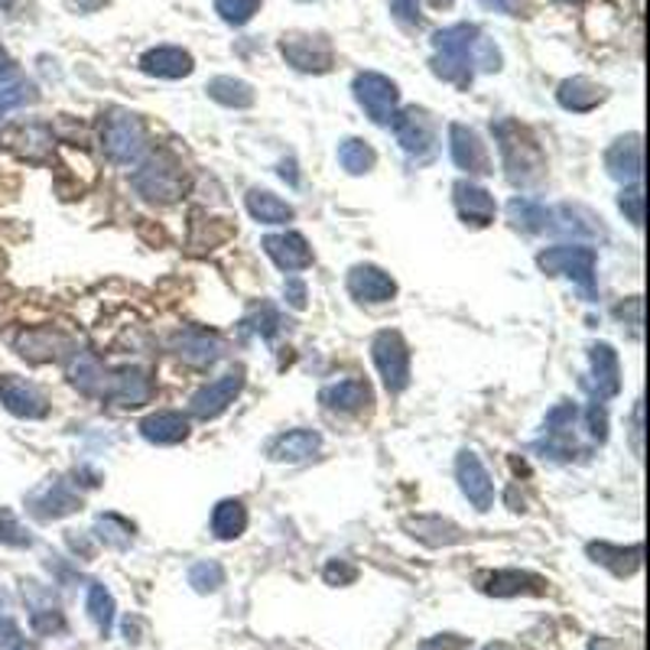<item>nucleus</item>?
Here are the masks:
<instances>
[{"label": "nucleus", "mask_w": 650, "mask_h": 650, "mask_svg": "<svg viewBox=\"0 0 650 650\" xmlns=\"http://www.w3.org/2000/svg\"><path fill=\"white\" fill-rule=\"evenodd\" d=\"M481 30L475 23H452L433 36V72L459 88H469L475 78V43Z\"/></svg>", "instance_id": "1"}, {"label": "nucleus", "mask_w": 650, "mask_h": 650, "mask_svg": "<svg viewBox=\"0 0 650 650\" xmlns=\"http://www.w3.org/2000/svg\"><path fill=\"white\" fill-rule=\"evenodd\" d=\"M494 137H498V150H501V160H504V170H508V179L514 185H531L536 179L543 177V150L540 143L533 140L531 134L514 124V120H498L491 124Z\"/></svg>", "instance_id": "2"}, {"label": "nucleus", "mask_w": 650, "mask_h": 650, "mask_svg": "<svg viewBox=\"0 0 650 650\" xmlns=\"http://www.w3.org/2000/svg\"><path fill=\"white\" fill-rule=\"evenodd\" d=\"M102 143H105V153L120 163V167H134L143 160L147 153V130H143V120L124 108H111L105 118H102Z\"/></svg>", "instance_id": "3"}, {"label": "nucleus", "mask_w": 650, "mask_h": 650, "mask_svg": "<svg viewBox=\"0 0 650 650\" xmlns=\"http://www.w3.org/2000/svg\"><path fill=\"white\" fill-rule=\"evenodd\" d=\"M536 264H540V270L550 274V277H569L589 299L595 296V267H598L595 247H586V244L546 247V251L536 254Z\"/></svg>", "instance_id": "4"}, {"label": "nucleus", "mask_w": 650, "mask_h": 650, "mask_svg": "<svg viewBox=\"0 0 650 650\" xmlns=\"http://www.w3.org/2000/svg\"><path fill=\"white\" fill-rule=\"evenodd\" d=\"M130 185L147 199V202H177L185 192V173L170 153H153L150 160H143L137 167V173L130 177Z\"/></svg>", "instance_id": "5"}, {"label": "nucleus", "mask_w": 650, "mask_h": 650, "mask_svg": "<svg viewBox=\"0 0 650 650\" xmlns=\"http://www.w3.org/2000/svg\"><path fill=\"white\" fill-rule=\"evenodd\" d=\"M371 358H374V364L381 371V381L391 394L407 391V384H411V349H407L401 332H391V329L377 332L374 342H371Z\"/></svg>", "instance_id": "6"}, {"label": "nucleus", "mask_w": 650, "mask_h": 650, "mask_svg": "<svg viewBox=\"0 0 650 650\" xmlns=\"http://www.w3.org/2000/svg\"><path fill=\"white\" fill-rule=\"evenodd\" d=\"M355 102L364 108V115L374 120V124H391L394 115H397V102H401V92H397V82H391L387 75L381 72H361L355 78Z\"/></svg>", "instance_id": "7"}, {"label": "nucleus", "mask_w": 650, "mask_h": 650, "mask_svg": "<svg viewBox=\"0 0 650 650\" xmlns=\"http://www.w3.org/2000/svg\"><path fill=\"white\" fill-rule=\"evenodd\" d=\"M98 397H105L115 407H127V411L143 407L153 397V377L143 367H134V364L130 367H118V371L105 374V384H102Z\"/></svg>", "instance_id": "8"}, {"label": "nucleus", "mask_w": 650, "mask_h": 650, "mask_svg": "<svg viewBox=\"0 0 650 650\" xmlns=\"http://www.w3.org/2000/svg\"><path fill=\"white\" fill-rule=\"evenodd\" d=\"M26 511L36 521H60V518L82 511V494L72 488L68 478H53L26 494Z\"/></svg>", "instance_id": "9"}, {"label": "nucleus", "mask_w": 650, "mask_h": 650, "mask_svg": "<svg viewBox=\"0 0 650 650\" xmlns=\"http://www.w3.org/2000/svg\"><path fill=\"white\" fill-rule=\"evenodd\" d=\"M589 364L592 371L579 381L583 391L592 394V401H608L621 391V361H618V352L608 345V342H595L589 345Z\"/></svg>", "instance_id": "10"}, {"label": "nucleus", "mask_w": 650, "mask_h": 650, "mask_svg": "<svg viewBox=\"0 0 650 650\" xmlns=\"http://www.w3.org/2000/svg\"><path fill=\"white\" fill-rule=\"evenodd\" d=\"M394 134H397V143L404 147L407 157L414 160H429L436 153V124L426 111L419 108H407L401 115H394Z\"/></svg>", "instance_id": "11"}, {"label": "nucleus", "mask_w": 650, "mask_h": 650, "mask_svg": "<svg viewBox=\"0 0 650 650\" xmlns=\"http://www.w3.org/2000/svg\"><path fill=\"white\" fill-rule=\"evenodd\" d=\"M576 419H579V411L576 404H556L550 414H546V426H543V443H536L540 452H546L550 459L556 462H566L573 459L576 452Z\"/></svg>", "instance_id": "12"}, {"label": "nucleus", "mask_w": 650, "mask_h": 650, "mask_svg": "<svg viewBox=\"0 0 650 650\" xmlns=\"http://www.w3.org/2000/svg\"><path fill=\"white\" fill-rule=\"evenodd\" d=\"M241 387H244V367H235V371L222 374L219 381L205 384L189 401V414L195 416V419H215V416H222L237 401Z\"/></svg>", "instance_id": "13"}, {"label": "nucleus", "mask_w": 650, "mask_h": 650, "mask_svg": "<svg viewBox=\"0 0 650 650\" xmlns=\"http://www.w3.org/2000/svg\"><path fill=\"white\" fill-rule=\"evenodd\" d=\"M546 235L579 237V241H605L608 232L601 219H595L583 205H553L546 212Z\"/></svg>", "instance_id": "14"}, {"label": "nucleus", "mask_w": 650, "mask_h": 650, "mask_svg": "<svg viewBox=\"0 0 650 650\" xmlns=\"http://www.w3.org/2000/svg\"><path fill=\"white\" fill-rule=\"evenodd\" d=\"M23 601H26V611H30V628H33V635L53 638V635L65 631V615H62L60 601H56L53 589H46V586L26 579V583H23Z\"/></svg>", "instance_id": "15"}, {"label": "nucleus", "mask_w": 650, "mask_h": 650, "mask_svg": "<svg viewBox=\"0 0 650 650\" xmlns=\"http://www.w3.org/2000/svg\"><path fill=\"white\" fill-rule=\"evenodd\" d=\"M280 53L299 72H329L332 68V46L326 36L290 33V36H284Z\"/></svg>", "instance_id": "16"}, {"label": "nucleus", "mask_w": 650, "mask_h": 650, "mask_svg": "<svg viewBox=\"0 0 650 650\" xmlns=\"http://www.w3.org/2000/svg\"><path fill=\"white\" fill-rule=\"evenodd\" d=\"M456 478H459L462 494L472 501L475 511H491V504H494V481H491V475L481 466V459L475 456L472 449H462L459 452V459H456Z\"/></svg>", "instance_id": "17"}, {"label": "nucleus", "mask_w": 650, "mask_h": 650, "mask_svg": "<svg viewBox=\"0 0 650 650\" xmlns=\"http://www.w3.org/2000/svg\"><path fill=\"white\" fill-rule=\"evenodd\" d=\"M170 349H173L177 358H182L185 364H192V367H209V364H215V361L222 358V352H225V345H222V339H219L215 332L195 329V326L179 329L177 335L170 339Z\"/></svg>", "instance_id": "18"}, {"label": "nucleus", "mask_w": 650, "mask_h": 650, "mask_svg": "<svg viewBox=\"0 0 650 650\" xmlns=\"http://www.w3.org/2000/svg\"><path fill=\"white\" fill-rule=\"evenodd\" d=\"M0 404L20 419H43L50 414V404L40 394V387L23 377H13V374L0 377Z\"/></svg>", "instance_id": "19"}, {"label": "nucleus", "mask_w": 650, "mask_h": 650, "mask_svg": "<svg viewBox=\"0 0 650 650\" xmlns=\"http://www.w3.org/2000/svg\"><path fill=\"white\" fill-rule=\"evenodd\" d=\"M449 153H452V163L459 170H466L469 177L491 173V160H488V150H484L481 137L466 124H449Z\"/></svg>", "instance_id": "20"}, {"label": "nucleus", "mask_w": 650, "mask_h": 650, "mask_svg": "<svg viewBox=\"0 0 650 650\" xmlns=\"http://www.w3.org/2000/svg\"><path fill=\"white\" fill-rule=\"evenodd\" d=\"M260 247H264V254H267L280 270H287V274L306 270V267L312 264V247H309V241L302 235H296V232L267 235L260 241Z\"/></svg>", "instance_id": "21"}, {"label": "nucleus", "mask_w": 650, "mask_h": 650, "mask_svg": "<svg viewBox=\"0 0 650 650\" xmlns=\"http://www.w3.org/2000/svg\"><path fill=\"white\" fill-rule=\"evenodd\" d=\"M605 170L611 179L621 182H638L644 170V150H641V134H628L615 140L605 153Z\"/></svg>", "instance_id": "22"}, {"label": "nucleus", "mask_w": 650, "mask_h": 650, "mask_svg": "<svg viewBox=\"0 0 650 650\" xmlns=\"http://www.w3.org/2000/svg\"><path fill=\"white\" fill-rule=\"evenodd\" d=\"M349 294L361 299V302H391L397 296V284L391 274H384L374 264H358L349 274Z\"/></svg>", "instance_id": "23"}, {"label": "nucleus", "mask_w": 650, "mask_h": 650, "mask_svg": "<svg viewBox=\"0 0 650 650\" xmlns=\"http://www.w3.org/2000/svg\"><path fill=\"white\" fill-rule=\"evenodd\" d=\"M452 192H456V209H459V215H462L466 225L484 228V225L494 222L498 205H494V199H491L488 189H481V185H475L469 179H462V182H456Z\"/></svg>", "instance_id": "24"}, {"label": "nucleus", "mask_w": 650, "mask_h": 650, "mask_svg": "<svg viewBox=\"0 0 650 650\" xmlns=\"http://www.w3.org/2000/svg\"><path fill=\"white\" fill-rule=\"evenodd\" d=\"M478 589L494 598H514V595H543L546 583L533 573H521V569H498L478 579Z\"/></svg>", "instance_id": "25"}, {"label": "nucleus", "mask_w": 650, "mask_h": 650, "mask_svg": "<svg viewBox=\"0 0 650 650\" xmlns=\"http://www.w3.org/2000/svg\"><path fill=\"white\" fill-rule=\"evenodd\" d=\"M322 449V436L312 433V429H290V433H280L277 439H270L267 446V456L274 462H306L312 456H319Z\"/></svg>", "instance_id": "26"}, {"label": "nucleus", "mask_w": 650, "mask_h": 650, "mask_svg": "<svg viewBox=\"0 0 650 650\" xmlns=\"http://www.w3.org/2000/svg\"><path fill=\"white\" fill-rule=\"evenodd\" d=\"M319 404L326 411H335V414H358L361 407L371 404V387L361 377H345V381H335V384L322 387Z\"/></svg>", "instance_id": "27"}, {"label": "nucleus", "mask_w": 650, "mask_h": 650, "mask_svg": "<svg viewBox=\"0 0 650 650\" xmlns=\"http://www.w3.org/2000/svg\"><path fill=\"white\" fill-rule=\"evenodd\" d=\"M140 68L157 78H185L195 65H192V56L179 46H157L140 56Z\"/></svg>", "instance_id": "28"}, {"label": "nucleus", "mask_w": 650, "mask_h": 650, "mask_svg": "<svg viewBox=\"0 0 650 650\" xmlns=\"http://www.w3.org/2000/svg\"><path fill=\"white\" fill-rule=\"evenodd\" d=\"M140 436L157 446H177L189 436V419L177 411H160L140 423Z\"/></svg>", "instance_id": "29"}, {"label": "nucleus", "mask_w": 650, "mask_h": 650, "mask_svg": "<svg viewBox=\"0 0 650 650\" xmlns=\"http://www.w3.org/2000/svg\"><path fill=\"white\" fill-rule=\"evenodd\" d=\"M589 556L598 563V566H608L615 576H631L641 569V556H644V546L635 543V546H611V543H589Z\"/></svg>", "instance_id": "30"}, {"label": "nucleus", "mask_w": 650, "mask_h": 650, "mask_svg": "<svg viewBox=\"0 0 650 650\" xmlns=\"http://www.w3.org/2000/svg\"><path fill=\"white\" fill-rule=\"evenodd\" d=\"M407 531L416 540H423L426 546H452V543H462L466 533L462 528H456L452 521H443L439 514H423V518H411L407 521Z\"/></svg>", "instance_id": "31"}, {"label": "nucleus", "mask_w": 650, "mask_h": 650, "mask_svg": "<svg viewBox=\"0 0 650 650\" xmlns=\"http://www.w3.org/2000/svg\"><path fill=\"white\" fill-rule=\"evenodd\" d=\"M247 212L260 225H287L294 219V205L284 202L280 195L267 192V189H251L247 192Z\"/></svg>", "instance_id": "32"}, {"label": "nucleus", "mask_w": 650, "mask_h": 650, "mask_svg": "<svg viewBox=\"0 0 650 650\" xmlns=\"http://www.w3.org/2000/svg\"><path fill=\"white\" fill-rule=\"evenodd\" d=\"M556 98H560V105L566 108V111H576V115H586L592 111L595 105H601V98H605V92L589 82V78H566L563 85H560V92H556Z\"/></svg>", "instance_id": "33"}, {"label": "nucleus", "mask_w": 650, "mask_h": 650, "mask_svg": "<svg viewBox=\"0 0 650 650\" xmlns=\"http://www.w3.org/2000/svg\"><path fill=\"white\" fill-rule=\"evenodd\" d=\"M7 143L20 157H26V160H46V153L53 150V137H50V130L43 124H23V127H17L7 137Z\"/></svg>", "instance_id": "34"}, {"label": "nucleus", "mask_w": 650, "mask_h": 650, "mask_svg": "<svg viewBox=\"0 0 650 650\" xmlns=\"http://www.w3.org/2000/svg\"><path fill=\"white\" fill-rule=\"evenodd\" d=\"M546 212H550V209H546L543 202L528 199V195H518V199L508 202V219H511V225L521 228V232H528V235L546 232Z\"/></svg>", "instance_id": "35"}, {"label": "nucleus", "mask_w": 650, "mask_h": 650, "mask_svg": "<svg viewBox=\"0 0 650 650\" xmlns=\"http://www.w3.org/2000/svg\"><path fill=\"white\" fill-rule=\"evenodd\" d=\"M209 98L225 105V108H251L254 105V88L241 78H232V75H219L205 85Z\"/></svg>", "instance_id": "36"}, {"label": "nucleus", "mask_w": 650, "mask_h": 650, "mask_svg": "<svg viewBox=\"0 0 650 650\" xmlns=\"http://www.w3.org/2000/svg\"><path fill=\"white\" fill-rule=\"evenodd\" d=\"M247 528V508L237 498H225L212 511V533L219 540H235Z\"/></svg>", "instance_id": "37"}, {"label": "nucleus", "mask_w": 650, "mask_h": 650, "mask_svg": "<svg viewBox=\"0 0 650 650\" xmlns=\"http://www.w3.org/2000/svg\"><path fill=\"white\" fill-rule=\"evenodd\" d=\"M68 377H72V384H75L82 394H88V397L102 394L105 371H102V364H98V358L95 355H88V352H75L72 361H68Z\"/></svg>", "instance_id": "38"}, {"label": "nucleus", "mask_w": 650, "mask_h": 650, "mask_svg": "<svg viewBox=\"0 0 650 650\" xmlns=\"http://www.w3.org/2000/svg\"><path fill=\"white\" fill-rule=\"evenodd\" d=\"M339 163H342V170H345V173H352V177H364V173H371V170H374L377 153H374V147H371V143H364V140H358V137H349V140H342V143H339Z\"/></svg>", "instance_id": "39"}, {"label": "nucleus", "mask_w": 650, "mask_h": 650, "mask_svg": "<svg viewBox=\"0 0 650 650\" xmlns=\"http://www.w3.org/2000/svg\"><path fill=\"white\" fill-rule=\"evenodd\" d=\"M17 349L30 361H50V358L60 355V349H65V339L56 332H26L17 339Z\"/></svg>", "instance_id": "40"}, {"label": "nucleus", "mask_w": 650, "mask_h": 650, "mask_svg": "<svg viewBox=\"0 0 650 650\" xmlns=\"http://www.w3.org/2000/svg\"><path fill=\"white\" fill-rule=\"evenodd\" d=\"M88 615L98 625V631L108 638L115 625V595L105 589L102 583H88Z\"/></svg>", "instance_id": "41"}, {"label": "nucleus", "mask_w": 650, "mask_h": 650, "mask_svg": "<svg viewBox=\"0 0 650 650\" xmlns=\"http://www.w3.org/2000/svg\"><path fill=\"white\" fill-rule=\"evenodd\" d=\"M95 533L105 546H115V550H127L130 540H134V524L124 521L120 514H102L95 521Z\"/></svg>", "instance_id": "42"}, {"label": "nucleus", "mask_w": 650, "mask_h": 650, "mask_svg": "<svg viewBox=\"0 0 650 650\" xmlns=\"http://www.w3.org/2000/svg\"><path fill=\"white\" fill-rule=\"evenodd\" d=\"M189 586L195 592H202V595L222 589V586H225V569H222V563H219V560H202V563H195V566L189 569Z\"/></svg>", "instance_id": "43"}, {"label": "nucleus", "mask_w": 650, "mask_h": 650, "mask_svg": "<svg viewBox=\"0 0 650 650\" xmlns=\"http://www.w3.org/2000/svg\"><path fill=\"white\" fill-rule=\"evenodd\" d=\"M241 326H244V332H257L260 339H267V342H270V339L280 332L284 319H280V312H277L270 302H260V309H257L251 319H244Z\"/></svg>", "instance_id": "44"}, {"label": "nucleus", "mask_w": 650, "mask_h": 650, "mask_svg": "<svg viewBox=\"0 0 650 650\" xmlns=\"http://www.w3.org/2000/svg\"><path fill=\"white\" fill-rule=\"evenodd\" d=\"M33 102H36V85H30V82H17V85L0 88V124L10 111H17L23 105H33Z\"/></svg>", "instance_id": "45"}, {"label": "nucleus", "mask_w": 650, "mask_h": 650, "mask_svg": "<svg viewBox=\"0 0 650 650\" xmlns=\"http://www.w3.org/2000/svg\"><path fill=\"white\" fill-rule=\"evenodd\" d=\"M257 10H260V0H215V13L232 26H244Z\"/></svg>", "instance_id": "46"}, {"label": "nucleus", "mask_w": 650, "mask_h": 650, "mask_svg": "<svg viewBox=\"0 0 650 650\" xmlns=\"http://www.w3.org/2000/svg\"><path fill=\"white\" fill-rule=\"evenodd\" d=\"M644 189L635 182V185H628V189H621V195H618V209L625 212V219L635 225V228H641L644 225Z\"/></svg>", "instance_id": "47"}, {"label": "nucleus", "mask_w": 650, "mask_h": 650, "mask_svg": "<svg viewBox=\"0 0 650 650\" xmlns=\"http://www.w3.org/2000/svg\"><path fill=\"white\" fill-rule=\"evenodd\" d=\"M0 543H7V546H33V536L30 531L17 521V514L10 511V508H0Z\"/></svg>", "instance_id": "48"}, {"label": "nucleus", "mask_w": 650, "mask_h": 650, "mask_svg": "<svg viewBox=\"0 0 650 650\" xmlns=\"http://www.w3.org/2000/svg\"><path fill=\"white\" fill-rule=\"evenodd\" d=\"M20 641V625L10 611V598L0 589V648H13Z\"/></svg>", "instance_id": "49"}, {"label": "nucleus", "mask_w": 650, "mask_h": 650, "mask_svg": "<svg viewBox=\"0 0 650 650\" xmlns=\"http://www.w3.org/2000/svg\"><path fill=\"white\" fill-rule=\"evenodd\" d=\"M586 429H589L592 443H605L608 439V411L601 401H592L586 411Z\"/></svg>", "instance_id": "50"}, {"label": "nucleus", "mask_w": 650, "mask_h": 650, "mask_svg": "<svg viewBox=\"0 0 650 650\" xmlns=\"http://www.w3.org/2000/svg\"><path fill=\"white\" fill-rule=\"evenodd\" d=\"M475 65L481 72H498L501 68V53L488 36H478V43H475Z\"/></svg>", "instance_id": "51"}, {"label": "nucleus", "mask_w": 650, "mask_h": 650, "mask_svg": "<svg viewBox=\"0 0 650 650\" xmlns=\"http://www.w3.org/2000/svg\"><path fill=\"white\" fill-rule=\"evenodd\" d=\"M326 583L329 586H349V583H355L358 579V569L352 563H345V560H332L329 566H326Z\"/></svg>", "instance_id": "52"}, {"label": "nucleus", "mask_w": 650, "mask_h": 650, "mask_svg": "<svg viewBox=\"0 0 650 650\" xmlns=\"http://www.w3.org/2000/svg\"><path fill=\"white\" fill-rule=\"evenodd\" d=\"M391 10H394V17L404 26H416L419 23V0H391Z\"/></svg>", "instance_id": "53"}, {"label": "nucleus", "mask_w": 650, "mask_h": 650, "mask_svg": "<svg viewBox=\"0 0 650 650\" xmlns=\"http://www.w3.org/2000/svg\"><path fill=\"white\" fill-rule=\"evenodd\" d=\"M284 296H287V302H290L294 309H306V284H302L299 277H287Z\"/></svg>", "instance_id": "54"}, {"label": "nucleus", "mask_w": 650, "mask_h": 650, "mask_svg": "<svg viewBox=\"0 0 650 650\" xmlns=\"http://www.w3.org/2000/svg\"><path fill=\"white\" fill-rule=\"evenodd\" d=\"M484 7H491V10H498V13H508V17H518L521 13V3L524 0H481Z\"/></svg>", "instance_id": "55"}, {"label": "nucleus", "mask_w": 650, "mask_h": 650, "mask_svg": "<svg viewBox=\"0 0 650 650\" xmlns=\"http://www.w3.org/2000/svg\"><path fill=\"white\" fill-rule=\"evenodd\" d=\"M644 407H641V401H638V407H635V429H631V436H635V452L641 456L644 452V446H641V436H644Z\"/></svg>", "instance_id": "56"}, {"label": "nucleus", "mask_w": 650, "mask_h": 650, "mask_svg": "<svg viewBox=\"0 0 650 650\" xmlns=\"http://www.w3.org/2000/svg\"><path fill=\"white\" fill-rule=\"evenodd\" d=\"M13 75H17V65H13V60H10V53L0 46V85H3V82H10Z\"/></svg>", "instance_id": "57"}, {"label": "nucleus", "mask_w": 650, "mask_h": 650, "mask_svg": "<svg viewBox=\"0 0 650 650\" xmlns=\"http://www.w3.org/2000/svg\"><path fill=\"white\" fill-rule=\"evenodd\" d=\"M446 638H449V635H446ZM446 638H443V641H429V644H423L419 650H459L462 648V641H446Z\"/></svg>", "instance_id": "58"}, {"label": "nucleus", "mask_w": 650, "mask_h": 650, "mask_svg": "<svg viewBox=\"0 0 650 650\" xmlns=\"http://www.w3.org/2000/svg\"><path fill=\"white\" fill-rule=\"evenodd\" d=\"M280 179H287L290 185H299V177H296V163H294V160H284V163H280Z\"/></svg>", "instance_id": "59"}, {"label": "nucleus", "mask_w": 650, "mask_h": 650, "mask_svg": "<svg viewBox=\"0 0 650 650\" xmlns=\"http://www.w3.org/2000/svg\"><path fill=\"white\" fill-rule=\"evenodd\" d=\"M75 3H78V10H85V13H92V10L105 7V0H75Z\"/></svg>", "instance_id": "60"}, {"label": "nucleus", "mask_w": 650, "mask_h": 650, "mask_svg": "<svg viewBox=\"0 0 650 650\" xmlns=\"http://www.w3.org/2000/svg\"><path fill=\"white\" fill-rule=\"evenodd\" d=\"M481 650H504L501 644H488V648H481Z\"/></svg>", "instance_id": "61"}, {"label": "nucleus", "mask_w": 650, "mask_h": 650, "mask_svg": "<svg viewBox=\"0 0 650 650\" xmlns=\"http://www.w3.org/2000/svg\"><path fill=\"white\" fill-rule=\"evenodd\" d=\"M7 3H10V0H0V7H7Z\"/></svg>", "instance_id": "62"}, {"label": "nucleus", "mask_w": 650, "mask_h": 650, "mask_svg": "<svg viewBox=\"0 0 650 650\" xmlns=\"http://www.w3.org/2000/svg\"><path fill=\"white\" fill-rule=\"evenodd\" d=\"M563 3H579V0H563Z\"/></svg>", "instance_id": "63"}]
</instances>
